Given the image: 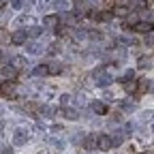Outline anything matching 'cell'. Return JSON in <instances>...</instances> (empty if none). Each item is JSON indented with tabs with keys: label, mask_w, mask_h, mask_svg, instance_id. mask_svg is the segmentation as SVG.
Segmentation results:
<instances>
[{
	"label": "cell",
	"mask_w": 154,
	"mask_h": 154,
	"mask_svg": "<svg viewBox=\"0 0 154 154\" xmlns=\"http://www.w3.org/2000/svg\"><path fill=\"white\" fill-rule=\"evenodd\" d=\"M51 143H54V146H56V148H60V150H62V148H64V146H66V143H64V141H62V139H51Z\"/></svg>",
	"instance_id": "obj_33"
},
{
	"label": "cell",
	"mask_w": 154,
	"mask_h": 154,
	"mask_svg": "<svg viewBox=\"0 0 154 154\" xmlns=\"http://www.w3.org/2000/svg\"><path fill=\"white\" fill-rule=\"evenodd\" d=\"M69 101H71V94H62V96H60V103H62V105H66Z\"/></svg>",
	"instance_id": "obj_37"
},
{
	"label": "cell",
	"mask_w": 154,
	"mask_h": 154,
	"mask_svg": "<svg viewBox=\"0 0 154 154\" xmlns=\"http://www.w3.org/2000/svg\"><path fill=\"white\" fill-rule=\"evenodd\" d=\"M90 109H92L94 113H99V116H103V113L109 111V107H107L103 101H92V103H90Z\"/></svg>",
	"instance_id": "obj_6"
},
{
	"label": "cell",
	"mask_w": 154,
	"mask_h": 154,
	"mask_svg": "<svg viewBox=\"0 0 154 154\" xmlns=\"http://www.w3.org/2000/svg\"><path fill=\"white\" fill-rule=\"evenodd\" d=\"M2 154H15V152H13V148H5V150H2Z\"/></svg>",
	"instance_id": "obj_39"
},
{
	"label": "cell",
	"mask_w": 154,
	"mask_h": 154,
	"mask_svg": "<svg viewBox=\"0 0 154 154\" xmlns=\"http://www.w3.org/2000/svg\"><path fill=\"white\" fill-rule=\"evenodd\" d=\"M15 60H13V66H24L26 64V58H22V56H13Z\"/></svg>",
	"instance_id": "obj_30"
},
{
	"label": "cell",
	"mask_w": 154,
	"mask_h": 154,
	"mask_svg": "<svg viewBox=\"0 0 154 154\" xmlns=\"http://www.w3.org/2000/svg\"><path fill=\"white\" fill-rule=\"evenodd\" d=\"M0 60H2V51H0Z\"/></svg>",
	"instance_id": "obj_44"
},
{
	"label": "cell",
	"mask_w": 154,
	"mask_h": 154,
	"mask_svg": "<svg viewBox=\"0 0 154 154\" xmlns=\"http://www.w3.org/2000/svg\"><path fill=\"white\" fill-rule=\"evenodd\" d=\"M17 24H24V26H28V24H34V17H30V15H24V17H19V19H17Z\"/></svg>",
	"instance_id": "obj_27"
},
{
	"label": "cell",
	"mask_w": 154,
	"mask_h": 154,
	"mask_svg": "<svg viewBox=\"0 0 154 154\" xmlns=\"http://www.w3.org/2000/svg\"><path fill=\"white\" fill-rule=\"evenodd\" d=\"M2 126H5V122H2V118H0V131H2Z\"/></svg>",
	"instance_id": "obj_43"
},
{
	"label": "cell",
	"mask_w": 154,
	"mask_h": 154,
	"mask_svg": "<svg viewBox=\"0 0 154 154\" xmlns=\"http://www.w3.org/2000/svg\"><path fill=\"white\" fill-rule=\"evenodd\" d=\"M128 5H131L133 9H141V11H146V9L150 7L146 0H128Z\"/></svg>",
	"instance_id": "obj_16"
},
{
	"label": "cell",
	"mask_w": 154,
	"mask_h": 154,
	"mask_svg": "<svg viewBox=\"0 0 154 154\" xmlns=\"http://www.w3.org/2000/svg\"><path fill=\"white\" fill-rule=\"evenodd\" d=\"M96 146H99V137H96V135H86L84 148H86V150H92V148H96Z\"/></svg>",
	"instance_id": "obj_9"
},
{
	"label": "cell",
	"mask_w": 154,
	"mask_h": 154,
	"mask_svg": "<svg viewBox=\"0 0 154 154\" xmlns=\"http://www.w3.org/2000/svg\"><path fill=\"white\" fill-rule=\"evenodd\" d=\"M0 113H2V107H0Z\"/></svg>",
	"instance_id": "obj_45"
},
{
	"label": "cell",
	"mask_w": 154,
	"mask_h": 154,
	"mask_svg": "<svg viewBox=\"0 0 154 154\" xmlns=\"http://www.w3.org/2000/svg\"><path fill=\"white\" fill-rule=\"evenodd\" d=\"M86 36H90V32H86V30H75L73 32V38H77V41H84Z\"/></svg>",
	"instance_id": "obj_24"
},
{
	"label": "cell",
	"mask_w": 154,
	"mask_h": 154,
	"mask_svg": "<svg viewBox=\"0 0 154 154\" xmlns=\"http://www.w3.org/2000/svg\"><path fill=\"white\" fill-rule=\"evenodd\" d=\"M120 109H122L124 113H131V111H135V105H133L131 101H122V103H120Z\"/></svg>",
	"instance_id": "obj_22"
},
{
	"label": "cell",
	"mask_w": 154,
	"mask_h": 154,
	"mask_svg": "<svg viewBox=\"0 0 154 154\" xmlns=\"http://www.w3.org/2000/svg\"><path fill=\"white\" fill-rule=\"evenodd\" d=\"M41 113L45 116V118H54V116H56V111H54V107H49V105H45V107L41 109Z\"/></svg>",
	"instance_id": "obj_26"
},
{
	"label": "cell",
	"mask_w": 154,
	"mask_h": 154,
	"mask_svg": "<svg viewBox=\"0 0 154 154\" xmlns=\"http://www.w3.org/2000/svg\"><path fill=\"white\" fill-rule=\"evenodd\" d=\"M2 41H11V36H9L5 30H0V43H2Z\"/></svg>",
	"instance_id": "obj_35"
},
{
	"label": "cell",
	"mask_w": 154,
	"mask_h": 154,
	"mask_svg": "<svg viewBox=\"0 0 154 154\" xmlns=\"http://www.w3.org/2000/svg\"><path fill=\"white\" fill-rule=\"evenodd\" d=\"M126 24L135 28V26H137V24H139V15H137V13H128V15L124 17V26H126Z\"/></svg>",
	"instance_id": "obj_13"
},
{
	"label": "cell",
	"mask_w": 154,
	"mask_h": 154,
	"mask_svg": "<svg viewBox=\"0 0 154 154\" xmlns=\"http://www.w3.org/2000/svg\"><path fill=\"white\" fill-rule=\"evenodd\" d=\"M111 13H113V15H120V17H126V15H128V7H126V9H124V7H116Z\"/></svg>",
	"instance_id": "obj_25"
},
{
	"label": "cell",
	"mask_w": 154,
	"mask_h": 154,
	"mask_svg": "<svg viewBox=\"0 0 154 154\" xmlns=\"http://www.w3.org/2000/svg\"><path fill=\"white\" fill-rule=\"evenodd\" d=\"M47 51H49V54H56V51H58V45H56V43H54V45H51V47H49V49H47Z\"/></svg>",
	"instance_id": "obj_38"
},
{
	"label": "cell",
	"mask_w": 154,
	"mask_h": 154,
	"mask_svg": "<svg viewBox=\"0 0 154 154\" xmlns=\"http://www.w3.org/2000/svg\"><path fill=\"white\" fill-rule=\"evenodd\" d=\"M122 141H124V133H122V131H120V133H113V135H111V143H113V148L122 146Z\"/></svg>",
	"instance_id": "obj_15"
},
{
	"label": "cell",
	"mask_w": 154,
	"mask_h": 154,
	"mask_svg": "<svg viewBox=\"0 0 154 154\" xmlns=\"http://www.w3.org/2000/svg\"><path fill=\"white\" fill-rule=\"evenodd\" d=\"M24 49H26L28 54L36 56V54H41V51H43V45H41V43H36V41H32V43H26V45H24Z\"/></svg>",
	"instance_id": "obj_8"
},
{
	"label": "cell",
	"mask_w": 154,
	"mask_h": 154,
	"mask_svg": "<svg viewBox=\"0 0 154 154\" xmlns=\"http://www.w3.org/2000/svg\"><path fill=\"white\" fill-rule=\"evenodd\" d=\"M62 113H64V118H69V120H77V118H79V111H77V109H64Z\"/></svg>",
	"instance_id": "obj_21"
},
{
	"label": "cell",
	"mask_w": 154,
	"mask_h": 154,
	"mask_svg": "<svg viewBox=\"0 0 154 154\" xmlns=\"http://www.w3.org/2000/svg\"><path fill=\"white\" fill-rule=\"evenodd\" d=\"M11 7L13 9H24L26 7V0H11Z\"/></svg>",
	"instance_id": "obj_29"
},
{
	"label": "cell",
	"mask_w": 154,
	"mask_h": 154,
	"mask_svg": "<svg viewBox=\"0 0 154 154\" xmlns=\"http://www.w3.org/2000/svg\"><path fill=\"white\" fill-rule=\"evenodd\" d=\"M0 75H2L7 82H13L15 77H17V71H15V66H13V64H5V66H2V71H0Z\"/></svg>",
	"instance_id": "obj_5"
},
{
	"label": "cell",
	"mask_w": 154,
	"mask_h": 154,
	"mask_svg": "<svg viewBox=\"0 0 154 154\" xmlns=\"http://www.w3.org/2000/svg\"><path fill=\"white\" fill-rule=\"evenodd\" d=\"M133 77H135V71H133V69H126V73L120 77V82L126 86V82H133Z\"/></svg>",
	"instance_id": "obj_18"
},
{
	"label": "cell",
	"mask_w": 154,
	"mask_h": 154,
	"mask_svg": "<svg viewBox=\"0 0 154 154\" xmlns=\"http://www.w3.org/2000/svg\"><path fill=\"white\" fill-rule=\"evenodd\" d=\"M51 7L58 11V13H69V9H71V2L69 0H51Z\"/></svg>",
	"instance_id": "obj_4"
},
{
	"label": "cell",
	"mask_w": 154,
	"mask_h": 154,
	"mask_svg": "<svg viewBox=\"0 0 154 154\" xmlns=\"http://www.w3.org/2000/svg\"><path fill=\"white\" fill-rule=\"evenodd\" d=\"M99 148H101V150H109V148H113L109 135H101V137H99Z\"/></svg>",
	"instance_id": "obj_11"
},
{
	"label": "cell",
	"mask_w": 154,
	"mask_h": 154,
	"mask_svg": "<svg viewBox=\"0 0 154 154\" xmlns=\"http://www.w3.org/2000/svg\"><path fill=\"white\" fill-rule=\"evenodd\" d=\"M135 30H137V32H152L154 30V24H148V22H139L137 26H135Z\"/></svg>",
	"instance_id": "obj_14"
},
{
	"label": "cell",
	"mask_w": 154,
	"mask_h": 154,
	"mask_svg": "<svg viewBox=\"0 0 154 154\" xmlns=\"http://www.w3.org/2000/svg\"><path fill=\"white\" fill-rule=\"evenodd\" d=\"M118 43L124 45V47H128V45H133V38H131V36H120V38H118Z\"/></svg>",
	"instance_id": "obj_28"
},
{
	"label": "cell",
	"mask_w": 154,
	"mask_h": 154,
	"mask_svg": "<svg viewBox=\"0 0 154 154\" xmlns=\"http://www.w3.org/2000/svg\"><path fill=\"white\" fill-rule=\"evenodd\" d=\"M26 38H28V32H26V30H17V32H13L11 41H13L15 45H24V43H26Z\"/></svg>",
	"instance_id": "obj_7"
},
{
	"label": "cell",
	"mask_w": 154,
	"mask_h": 154,
	"mask_svg": "<svg viewBox=\"0 0 154 154\" xmlns=\"http://www.w3.org/2000/svg\"><path fill=\"white\" fill-rule=\"evenodd\" d=\"M152 131H154V124H152Z\"/></svg>",
	"instance_id": "obj_46"
},
{
	"label": "cell",
	"mask_w": 154,
	"mask_h": 154,
	"mask_svg": "<svg viewBox=\"0 0 154 154\" xmlns=\"http://www.w3.org/2000/svg\"><path fill=\"white\" fill-rule=\"evenodd\" d=\"M148 88H150V90H154V82H150V86H148Z\"/></svg>",
	"instance_id": "obj_42"
},
{
	"label": "cell",
	"mask_w": 154,
	"mask_h": 154,
	"mask_svg": "<svg viewBox=\"0 0 154 154\" xmlns=\"http://www.w3.org/2000/svg\"><path fill=\"white\" fill-rule=\"evenodd\" d=\"M73 13H75V17H82V15L86 13V5L82 2V0H77V5H75V11H73Z\"/></svg>",
	"instance_id": "obj_17"
},
{
	"label": "cell",
	"mask_w": 154,
	"mask_h": 154,
	"mask_svg": "<svg viewBox=\"0 0 154 154\" xmlns=\"http://www.w3.org/2000/svg\"><path fill=\"white\" fill-rule=\"evenodd\" d=\"M113 82V77L109 75V73H99V75H96L94 77V84L96 86H101V88H105V86H109Z\"/></svg>",
	"instance_id": "obj_3"
},
{
	"label": "cell",
	"mask_w": 154,
	"mask_h": 154,
	"mask_svg": "<svg viewBox=\"0 0 154 154\" xmlns=\"http://www.w3.org/2000/svg\"><path fill=\"white\" fill-rule=\"evenodd\" d=\"M60 71H62L60 64H51V66H49V73H60Z\"/></svg>",
	"instance_id": "obj_36"
},
{
	"label": "cell",
	"mask_w": 154,
	"mask_h": 154,
	"mask_svg": "<svg viewBox=\"0 0 154 154\" xmlns=\"http://www.w3.org/2000/svg\"><path fill=\"white\" fill-rule=\"evenodd\" d=\"M43 24H45V26H56V24H60V22H58V15H47V17L43 19Z\"/></svg>",
	"instance_id": "obj_23"
},
{
	"label": "cell",
	"mask_w": 154,
	"mask_h": 154,
	"mask_svg": "<svg viewBox=\"0 0 154 154\" xmlns=\"http://www.w3.org/2000/svg\"><path fill=\"white\" fill-rule=\"evenodd\" d=\"M36 2V0H26V5H34Z\"/></svg>",
	"instance_id": "obj_41"
},
{
	"label": "cell",
	"mask_w": 154,
	"mask_h": 154,
	"mask_svg": "<svg viewBox=\"0 0 154 154\" xmlns=\"http://www.w3.org/2000/svg\"><path fill=\"white\" fill-rule=\"evenodd\" d=\"M90 38H94V41H101L103 36H101V32H96V30H92V32H90Z\"/></svg>",
	"instance_id": "obj_34"
},
{
	"label": "cell",
	"mask_w": 154,
	"mask_h": 154,
	"mask_svg": "<svg viewBox=\"0 0 154 154\" xmlns=\"http://www.w3.org/2000/svg\"><path fill=\"white\" fill-rule=\"evenodd\" d=\"M141 22H148V24H154V11H143L141 13Z\"/></svg>",
	"instance_id": "obj_19"
},
{
	"label": "cell",
	"mask_w": 154,
	"mask_h": 154,
	"mask_svg": "<svg viewBox=\"0 0 154 154\" xmlns=\"http://www.w3.org/2000/svg\"><path fill=\"white\" fill-rule=\"evenodd\" d=\"M75 22H77L75 13H62V15H60V24H62V26H73Z\"/></svg>",
	"instance_id": "obj_10"
},
{
	"label": "cell",
	"mask_w": 154,
	"mask_h": 154,
	"mask_svg": "<svg viewBox=\"0 0 154 154\" xmlns=\"http://www.w3.org/2000/svg\"><path fill=\"white\" fill-rule=\"evenodd\" d=\"M26 32H28V36H34V38H36V36H41L43 28H41V26H30V28H28Z\"/></svg>",
	"instance_id": "obj_20"
},
{
	"label": "cell",
	"mask_w": 154,
	"mask_h": 154,
	"mask_svg": "<svg viewBox=\"0 0 154 154\" xmlns=\"http://www.w3.org/2000/svg\"><path fill=\"white\" fill-rule=\"evenodd\" d=\"M7 2H11V0H0V7H5Z\"/></svg>",
	"instance_id": "obj_40"
},
{
	"label": "cell",
	"mask_w": 154,
	"mask_h": 154,
	"mask_svg": "<svg viewBox=\"0 0 154 154\" xmlns=\"http://www.w3.org/2000/svg\"><path fill=\"white\" fill-rule=\"evenodd\" d=\"M15 84L13 82H5L0 86V96H5V99H15Z\"/></svg>",
	"instance_id": "obj_2"
},
{
	"label": "cell",
	"mask_w": 154,
	"mask_h": 154,
	"mask_svg": "<svg viewBox=\"0 0 154 154\" xmlns=\"http://www.w3.org/2000/svg\"><path fill=\"white\" fill-rule=\"evenodd\" d=\"M47 7H49V0H38V2H36L38 11H47Z\"/></svg>",
	"instance_id": "obj_31"
},
{
	"label": "cell",
	"mask_w": 154,
	"mask_h": 154,
	"mask_svg": "<svg viewBox=\"0 0 154 154\" xmlns=\"http://www.w3.org/2000/svg\"><path fill=\"white\" fill-rule=\"evenodd\" d=\"M47 73H49V66H47V64H38V66L32 69V75H34V77H45Z\"/></svg>",
	"instance_id": "obj_12"
},
{
	"label": "cell",
	"mask_w": 154,
	"mask_h": 154,
	"mask_svg": "<svg viewBox=\"0 0 154 154\" xmlns=\"http://www.w3.org/2000/svg\"><path fill=\"white\" fill-rule=\"evenodd\" d=\"M150 64H152V62L148 60L146 56H143V58H139V66H141V69H150Z\"/></svg>",
	"instance_id": "obj_32"
},
{
	"label": "cell",
	"mask_w": 154,
	"mask_h": 154,
	"mask_svg": "<svg viewBox=\"0 0 154 154\" xmlns=\"http://www.w3.org/2000/svg\"><path fill=\"white\" fill-rule=\"evenodd\" d=\"M30 141V133L24 128V126H19L17 131H15V135H13V143L15 146H24V143H28Z\"/></svg>",
	"instance_id": "obj_1"
}]
</instances>
